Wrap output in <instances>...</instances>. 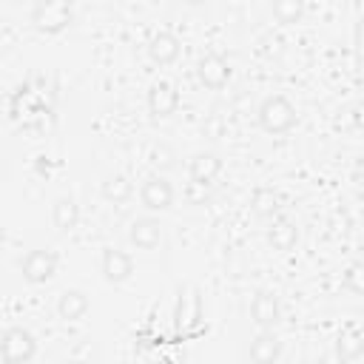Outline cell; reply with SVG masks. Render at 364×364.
Here are the masks:
<instances>
[{
  "label": "cell",
  "mask_w": 364,
  "mask_h": 364,
  "mask_svg": "<svg viewBox=\"0 0 364 364\" xmlns=\"http://www.w3.org/2000/svg\"><path fill=\"white\" fill-rule=\"evenodd\" d=\"M256 119H259L262 131H267V134H284V131H290L296 125L299 117H296V105L287 97L270 94V97L262 100V105L256 111Z\"/></svg>",
  "instance_id": "obj_1"
},
{
  "label": "cell",
  "mask_w": 364,
  "mask_h": 364,
  "mask_svg": "<svg viewBox=\"0 0 364 364\" xmlns=\"http://www.w3.org/2000/svg\"><path fill=\"white\" fill-rule=\"evenodd\" d=\"M71 20H74V9L71 3L63 0H43L31 9V23L43 34H60L63 28L71 26Z\"/></svg>",
  "instance_id": "obj_2"
},
{
  "label": "cell",
  "mask_w": 364,
  "mask_h": 364,
  "mask_svg": "<svg viewBox=\"0 0 364 364\" xmlns=\"http://www.w3.org/2000/svg\"><path fill=\"white\" fill-rule=\"evenodd\" d=\"M0 353H3L6 364H28L37 353V338L31 336V330H26L20 324L6 327L3 341H0Z\"/></svg>",
  "instance_id": "obj_3"
},
{
  "label": "cell",
  "mask_w": 364,
  "mask_h": 364,
  "mask_svg": "<svg viewBox=\"0 0 364 364\" xmlns=\"http://www.w3.org/2000/svg\"><path fill=\"white\" fill-rule=\"evenodd\" d=\"M20 273L31 284H43L57 273V253L48 247H34L20 259Z\"/></svg>",
  "instance_id": "obj_4"
},
{
  "label": "cell",
  "mask_w": 364,
  "mask_h": 364,
  "mask_svg": "<svg viewBox=\"0 0 364 364\" xmlns=\"http://www.w3.org/2000/svg\"><path fill=\"white\" fill-rule=\"evenodd\" d=\"M196 77H199V82H202L205 88L219 91V88H225L228 80H230V63H228L222 54L208 51V54H202L199 63H196Z\"/></svg>",
  "instance_id": "obj_5"
},
{
  "label": "cell",
  "mask_w": 364,
  "mask_h": 364,
  "mask_svg": "<svg viewBox=\"0 0 364 364\" xmlns=\"http://www.w3.org/2000/svg\"><path fill=\"white\" fill-rule=\"evenodd\" d=\"M139 199L148 210H168L173 205V185L162 176V173H154L142 182L139 188Z\"/></svg>",
  "instance_id": "obj_6"
},
{
  "label": "cell",
  "mask_w": 364,
  "mask_h": 364,
  "mask_svg": "<svg viewBox=\"0 0 364 364\" xmlns=\"http://www.w3.org/2000/svg\"><path fill=\"white\" fill-rule=\"evenodd\" d=\"M202 321V301L196 290H179L176 299V313H173V324L179 333H191L196 330Z\"/></svg>",
  "instance_id": "obj_7"
},
{
  "label": "cell",
  "mask_w": 364,
  "mask_h": 364,
  "mask_svg": "<svg viewBox=\"0 0 364 364\" xmlns=\"http://www.w3.org/2000/svg\"><path fill=\"white\" fill-rule=\"evenodd\" d=\"M250 318H253L256 327L273 330L282 321V304H279V299L273 293H267V290H259L253 296V301H250Z\"/></svg>",
  "instance_id": "obj_8"
},
{
  "label": "cell",
  "mask_w": 364,
  "mask_h": 364,
  "mask_svg": "<svg viewBox=\"0 0 364 364\" xmlns=\"http://www.w3.org/2000/svg\"><path fill=\"white\" fill-rule=\"evenodd\" d=\"M176 105H179V94H176V88H173L171 82L156 80V82L148 88V111H151L154 119L171 117V114L176 111Z\"/></svg>",
  "instance_id": "obj_9"
},
{
  "label": "cell",
  "mask_w": 364,
  "mask_h": 364,
  "mask_svg": "<svg viewBox=\"0 0 364 364\" xmlns=\"http://www.w3.org/2000/svg\"><path fill=\"white\" fill-rule=\"evenodd\" d=\"M100 270H102L105 282L119 284V282L131 279V273H134V259H131L125 250H119V247H105V250H102V259H100Z\"/></svg>",
  "instance_id": "obj_10"
},
{
  "label": "cell",
  "mask_w": 364,
  "mask_h": 364,
  "mask_svg": "<svg viewBox=\"0 0 364 364\" xmlns=\"http://www.w3.org/2000/svg\"><path fill=\"white\" fill-rule=\"evenodd\" d=\"M128 239L139 250H154L162 242V225H159V219H154V216L134 219L131 228H128Z\"/></svg>",
  "instance_id": "obj_11"
},
{
  "label": "cell",
  "mask_w": 364,
  "mask_h": 364,
  "mask_svg": "<svg viewBox=\"0 0 364 364\" xmlns=\"http://www.w3.org/2000/svg\"><path fill=\"white\" fill-rule=\"evenodd\" d=\"M247 355L253 364H276L279 355H282V341L273 330H262L259 336L250 338V347H247Z\"/></svg>",
  "instance_id": "obj_12"
},
{
  "label": "cell",
  "mask_w": 364,
  "mask_h": 364,
  "mask_svg": "<svg viewBox=\"0 0 364 364\" xmlns=\"http://www.w3.org/2000/svg\"><path fill=\"white\" fill-rule=\"evenodd\" d=\"M222 173V159L210 151H202V154H193L191 156V165H188V176L191 182H199V185H213V179Z\"/></svg>",
  "instance_id": "obj_13"
},
{
  "label": "cell",
  "mask_w": 364,
  "mask_h": 364,
  "mask_svg": "<svg viewBox=\"0 0 364 364\" xmlns=\"http://www.w3.org/2000/svg\"><path fill=\"white\" fill-rule=\"evenodd\" d=\"M179 48H182V43H179V37L171 34V31H156V34L151 37V43H148V54H151V60L159 63V65L173 63V60L179 57Z\"/></svg>",
  "instance_id": "obj_14"
},
{
  "label": "cell",
  "mask_w": 364,
  "mask_h": 364,
  "mask_svg": "<svg viewBox=\"0 0 364 364\" xmlns=\"http://www.w3.org/2000/svg\"><path fill=\"white\" fill-rule=\"evenodd\" d=\"M267 242L273 250H293L296 242H299V228L290 222V219H273V225L267 228Z\"/></svg>",
  "instance_id": "obj_15"
},
{
  "label": "cell",
  "mask_w": 364,
  "mask_h": 364,
  "mask_svg": "<svg viewBox=\"0 0 364 364\" xmlns=\"http://www.w3.org/2000/svg\"><path fill=\"white\" fill-rule=\"evenodd\" d=\"M57 313H60V318H65V321L82 318V316L88 313V296H85L82 290H77V287L63 290L60 299H57Z\"/></svg>",
  "instance_id": "obj_16"
},
{
  "label": "cell",
  "mask_w": 364,
  "mask_h": 364,
  "mask_svg": "<svg viewBox=\"0 0 364 364\" xmlns=\"http://www.w3.org/2000/svg\"><path fill=\"white\" fill-rule=\"evenodd\" d=\"M51 222H54V228L63 230V233L74 230L77 222H80V205H77V199H74V196H60V199L54 202V208H51Z\"/></svg>",
  "instance_id": "obj_17"
},
{
  "label": "cell",
  "mask_w": 364,
  "mask_h": 364,
  "mask_svg": "<svg viewBox=\"0 0 364 364\" xmlns=\"http://www.w3.org/2000/svg\"><path fill=\"white\" fill-rule=\"evenodd\" d=\"M250 208L256 216H264V219H273L282 208V196L273 191V188H256L250 193Z\"/></svg>",
  "instance_id": "obj_18"
},
{
  "label": "cell",
  "mask_w": 364,
  "mask_h": 364,
  "mask_svg": "<svg viewBox=\"0 0 364 364\" xmlns=\"http://www.w3.org/2000/svg\"><path fill=\"white\" fill-rule=\"evenodd\" d=\"M131 193H134V185L128 182V176H122V173H111V176H105V182H102V196H105L108 202H114V205L128 202Z\"/></svg>",
  "instance_id": "obj_19"
},
{
  "label": "cell",
  "mask_w": 364,
  "mask_h": 364,
  "mask_svg": "<svg viewBox=\"0 0 364 364\" xmlns=\"http://www.w3.org/2000/svg\"><path fill=\"white\" fill-rule=\"evenodd\" d=\"M336 353H338L344 361L358 358V355L364 353V333H358V330H344V333L338 336V341H336Z\"/></svg>",
  "instance_id": "obj_20"
},
{
  "label": "cell",
  "mask_w": 364,
  "mask_h": 364,
  "mask_svg": "<svg viewBox=\"0 0 364 364\" xmlns=\"http://www.w3.org/2000/svg\"><path fill=\"white\" fill-rule=\"evenodd\" d=\"M344 287L355 296H364V259H355L344 270Z\"/></svg>",
  "instance_id": "obj_21"
},
{
  "label": "cell",
  "mask_w": 364,
  "mask_h": 364,
  "mask_svg": "<svg viewBox=\"0 0 364 364\" xmlns=\"http://www.w3.org/2000/svg\"><path fill=\"white\" fill-rule=\"evenodd\" d=\"M273 17L279 23H299L304 17V6L299 0H287V3H273Z\"/></svg>",
  "instance_id": "obj_22"
},
{
  "label": "cell",
  "mask_w": 364,
  "mask_h": 364,
  "mask_svg": "<svg viewBox=\"0 0 364 364\" xmlns=\"http://www.w3.org/2000/svg\"><path fill=\"white\" fill-rule=\"evenodd\" d=\"M173 151L168 148V145H156L154 151H151V165L159 171V173H165V171H171L173 168Z\"/></svg>",
  "instance_id": "obj_23"
},
{
  "label": "cell",
  "mask_w": 364,
  "mask_h": 364,
  "mask_svg": "<svg viewBox=\"0 0 364 364\" xmlns=\"http://www.w3.org/2000/svg\"><path fill=\"white\" fill-rule=\"evenodd\" d=\"M185 199H188V205H205V202L210 199V185L188 182V188H185Z\"/></svg>",
  "instance_id": "obj_24"
},
{
  "label": "cell",
  "mask_w": 364,
  "mask_h": 364,
  "mask_svg": "<svg viewBox=\"0 0 364 364\" xmlns=\"http://www.w3.org/2000/svg\"><path fill=\"white\" fill-rule=\"evenodd\" d=\"M205 134H208L210 139H219V136H222V125L216 122V117H210V119H208V125H205Z\"/></svg>",
  "instance_id": "obj_25"
},
{
  "label": "cell",
  "mask_w": 364,
  "mask_h": 364,
  "mask_svg": "<svg viewBox=\"0 0 364 364\" xmlns=\"http://www.w3.org/2000/svg\"><path fill=\"white\" fill-rule=\"evenodd\" d=\"M91 353H94V347H91V344H88V341H85V344H80V347H77V350H74V353H71V358H74V361H77V364H80V361H82V358H88V355H91Z\"/></svg>",
  "instance_id": "obj_26"
},
{
  "label": "cell",
  "mask_w": 364,
  "mask_h": 364,
  "mask_svg": "<svg viewBox=\"0 0 364 364\" xmlns=\"http://www.w3.org/2000/svg\"><path fill=\"white\" fill-rule=\"evenodd\" d=\"M353 37H355V46H358V48H364V17H358V20H355Z\"/></svg>",
  "instance_id": "obj_27"
},
{
  "label": "cell",
  "mask_w": 364,
  "mask_h": 364,
  "mask_svg": "<svg viewBox=\"0 0 364 364\" xmlns=\"http://www.w3.org/2000/svg\"><path fill=\"white\" fill-rule=\"evenodd\" d=\"M353 122H355L358 128H364V100L355 102V108H353Z\"/></svg>",
  "instance_id": "obj_28"
},
{
  "label": "cell",
  "mask_w": 364,
  "mask_h": 364,
  "mask_svg": "<svg viewBox=\"0 0 364 364\" xmlns=\"http://www.w3.org/2000/svg\"><path fill=\"white\" fill-rule=\"evenodd\" d=\"M353 176H355V182L364 185V154H358V159H355V165H353Z\"/></svg>",
  "instance_id": "obj_29"
},
{
  "label": "cell",
  "mask_w": 364,
  "mask_h": 364,
  "mask_svg": "<svg viewBox=\"0 0 364 364\" xmlns=\"http://www.w3.org/2000/svg\"><path fill=\"white\" fill-rule=\"evenodd\" d=\"M321 364H347V361H344V358H341V355L333 350L330 355H324V358H321Z\"/></svg>",
  "instance_id": "obj_30"
}]
</instances>
